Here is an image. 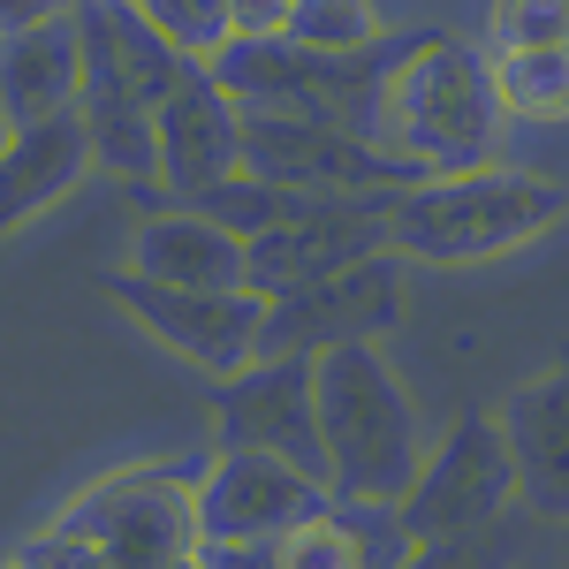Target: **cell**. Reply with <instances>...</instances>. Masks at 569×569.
Masks as SVG:
<instances>
[{"label":"cell","mask_w":569,"mask_h":569,"mask_svg":"<svg viewBox=\"0 0 569 569\" xmlns=\"http://www.w3.org/2000/svg\"><path fill=\"white\" fill-rule=\"evenodd\" d=\"M501 107L486 84V53L448 31H418L410 46H388L380 84H372V144L418 160L426 176L486 168L501 160Z\"/></svg>","instance_id":"1"},{"label":"cell","mask_w":569,"mask_h":569,"mask_svg":"<svg viewBox=\"0 0 569 569\" xmlns=\"http://www.w3.org/2000/svg\"><path fill=\"white\" fill-rule=\"evenodd\" d=\"M311 426H319V479L335 501H395L426 456L418 402L380 342L311 350Z\"/></svg>","instance_id":"2"},{"label":"cell","mask_w":569,"mask_h":569,"mask_svg":"<svg viewBox=\"0 0 569 569\" xmlns=\"http://www.w3.org/2000/svg\"><path fill=\"white\" fill-rule=\"evenodd\" d=\"M562 220V182L525 168H456L418 176L388 198V251L418 266H486L509 259Z\"/></svg>","instance_id":"3"},{"label":"cell","mask_w":569,"mask_h":569,"mask_svg":"<svg viewBox=\"0 0 569 569\" xmlns=\"http://www.w3.org/2000/svg\"><path fill=\"white\" fill-rule=\"evenodd\" d=\"M198 555V463H130L84 486L16 562L176 569Z\"/></svg>","instance_id":"4"},{"label":"cell","mask_w":569,"mask_h":569,"mask_svg":"<svg viewBox=\"0 0 569 569\" xmlns=\"http://www.w3.org/2000/svg\"><path fill=\"white\" fill-rule=\"evenodd\" d=\"M335 493L319 471H297L266 448H220L198 463V555L190 562H273V539L319 517Z\"/></svg>","instance_id":"5"},{"label":"cell","mask_w":569,"mask_h":569,"mask_svg":"<svg viewBox=\"0 0 569 569\" xmlns=\"http://www.w3.org/2000/svg\"><path fill=\"white\" fill-rule=\"evenodd\" d=\"M236 137H243V168L305 198H388L426 168L402 160L372 137L319 122V114H281V107H236Z\"/></svg>","instance_id":"6"},{"label":"cell","mask_w":569,"mask_h":569,"mask_svg":"<svg viewBox=\"0 0 569 569\" xmlns=\"http://www.w3.org/2000/svg\"><path fill=\"white\" fill-rule=\"evenodd\" d=\"M402 311H410L402 259L395 251H365V259L335 266L319 281H297L281 297H266L251 357H311L327 342H388L402 327Z\"/></svg>","instance_id":"7"},{"label":"cell","mask_w":569,"mask_h":569,"mask_svg":"<svg viewBox=\"0 0 569 569\" xmlns=\"http://www.w3.org/2000/svg\"><path fill=\"white\" fill-rule=\"evenodd\" d=\"M509 501H517V479H509V448L493 433V418H463L433 456H418L410 486L395 493V525L410 539V555H426V547L486 531Z\"/></svg>","instance_id":"8"},{"label":"cell","mask_w":569,"mask_h":569,"mask_svg":"<svg viewBox=\"0 0 569 569\" xmlns=\"http://www.w3.org/2000/svg\"><path fill=\"white\" fill-rule=\"evenodd\" d=\"M107 305L130 311L168 357H182V365H198V372L220 380V372H236L251 357L266 297L259 289H176V281H144L130 266H114L107 273Z\"/></svg>","instance_id":"9"},{"label":"cell","mask_w":569,"mask_h":569,"mask_svg":"<svg viewBox=\"0 0 569 569\" xmlns=\"http://www.w3.org/2000/svg\"><path fill=\"white\" fill-rule=\"evenodd\" d=\"M388 198H305L289 220L243 236V289L281 297V289L319 281L365 251H388Z\"/></svg>","instance_id":"10"},{"label":"cell","mask_w":569,"mask_h":569,"mask_svg":"<svg viewBox=\"0 0 569 569\" xmlns=\"http://www.w3.org/2000/svg\"><path fill=\"white\" fill-rule=\"evenodd\" d=\"M236 168H243L236 99L220 91V77L206 61H182V77L152 107V182H160L168 206H182V198L213 190L220 176H236Z\"/></svg>","instance_id":"11"},{"label":"cell","mask_w":569,"mask_h":569,"mask_svg":"<svg viewBox=\"0 0 569 569\" xmlns=\"http://www.w3.org/2000/svg\"><path fill=\"white\" fill-rule=\"evenodd\" d=\"M220 448H266L297 471H319V426H311V357H243L220 372L213 402Z\"/></svg>","instance_id":"12"},{"label":"cell","mask_w":569,"mask_h":569,"mask_svg":"<svg viewBox=\"0 0 569 569\" xmlns=\"http://www.w3.org/2000/svg\"><path fill=\"white\" fill-rule=\"evenodd\" d=\"M493 433L509 448V479L539 525L569 517V380L539 372L525 388H509L493 402Z\"/></svg>","instance_id":"13"},{"label":"cell","mask_w":569,"mask_h":569,"mask_svg":"<svg viewBox=\"0 0 569 569\" xmlns=\"http://www.w3.org/2000/svg\"><path fill=\"white\" fill-rule=\"evenodd\" d=\"M84 176H91V144H84L77 107L8 130V144H0V243L16 228H31L39 213H53Z\"/></svg>","instance_id":"14"},{"label":"cell","mask_w":569,"mask_h":569,"mask_svg":"<svg viewBox=\"0 0 569 569\" xmlns=\"http://www.w3.org/2000/svg\"><path fill=\"white\" fill-rule=\"evenodd\" d=\"M77 84H84L77 16H39V23L0 31V114H8V130L46 122V114H69Z\"/></svg>","instance_id":"15"},{"label":"cell","mask_w":569,"mask_h":569,"mask_svg":"<svg viewBox=\"0 0 569 569\" xmlns=\"http://www.w3.org/2000/svg\"><path fill=\"white\" fill-rule=\"evenodd\" d=\"M130 273L176 289H243V236H228L198 206H152L130 228Z\"/></svg>","instance_id":"16"},{"label":"cell","mask_w":569,"mask_h":569,"mask_svg":"<svg viewBox=\"0 0 569 569\" xmlns=\"http://www.w3.org/2000/svg\"><path fill=\"white\" fill-rule=\"evenodd\" d=\"M486 84H493L501 122H562L569 46H509V53H486Z\"/></svg>","instance_id":"17"},{"label":"cell","mask_w":569,"mask_h":569,"mask_svg":"<svg viewBox=\"0 0 569 569\" xmlns=\"http://www.w3.org/2000/svg\"><path fill=\"white\" fill-rule=\"evenodd\" d=\"M281 39H297L305 53H327V61H350V53H372L388 39V23L372 0H297Z\"/></svg>","instance_id":"18"},{"label":"cell","mask_w":569,"mask_h":569,"mask_svg":"<svg viewBox=\"0 0 569 569\" xmlns=\"http://www.w3.org/2000/svg\"><path fill=\"white\" fill-rule=\"evenodd\" d=\"M137 16L176 46L182 61H213L228 46V0H137Z\"/></svg>","instance_id":"19"},{"label":"cell","mask_w":569,"mask_h":569,"mask_svg":"<svg viewBox=\"0 0 569 569\" xmlns=\"http://www.w3.org/2000/svg\"><path fill=\"white\" fill-rule=\"evenodd\" d=\"M273 562H281V569H350V562H357L350 517L327 501L319 517H305V525H289L281 539H273Z\"/></svg>","instance_id":"20"},{"label":"cell","mask_w":569,"mask_h":569,"mask_svg":"<svg viewBox=\"0 0 569 569\" xmlns=\"http://www.w3.org/2000/svg\"><path fill=\"white\" fill-rule=\"evenodd\" d=\"M562 39H569V0H486V46L479 53L562 46Z\"/></svg>","instance_id":"21"},{"label":"cell","mask_w":569,"mask_h":569,"mask_svg":"<svg viewBox=\"0 0 569 569\" xmlns=\"http://www.w3.org/2000/svg\"><path fill=\"white\" fill-rule=\"evenodd\" d=\"M297 0H228V39H281Z\"/></svg>","instance_id":"22"},{"label":"cell","mask_w":569,"mask_h":569,"mask_svg":"<svg viewBox=\"0 0 569 569\" xmlns=\"http://www.w3.org/2000/svg\"><path fill=\"white\" fill-rule=\"evenodd\" d=\"M77 0H0V31H16V23H39V16H69Z\"/></svg>","instance_id":"23"},{"label":"cell","mask_w":569,"mask_h":569,"mask_svg":"<svg viewBox=\"0 0 569 569\" xmlns=\"http://www.w3.org/2000/svg\"><path fill=\"white\" fill-rule=\"evenodd\" d=\"M0 144H8V114H0Z\"/></svg>","instance_id":"24"}]
</instances>
